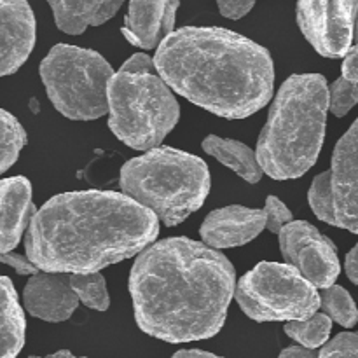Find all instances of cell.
Masks as SVG:
<instances>
[{
    "mask_svg": "<svg viewBox=\"0 0 358 358\" xmlns=\"http://www.w3.org/2000/svg\"><path fill=\"white\" fill-rule=\"evenodd\" d=\"M236 275L229 259L189 238L147 248L131 269L129 292L145 334L168 343L201 341L226 322Z\"/></svg>",
    "mask_w": 358,
    "mask_h": 358,
    "instance_id": "1",
    "label": "cell"
},
{
    "mask_svg": "<svg viewBox=\"0 0 358 358\" xmlns=\"http://www.w3.org/2000/svg\"><path fill=\"white\" fill-rule=\"evenodd\" d=\"M159 233L157 217L126 194L65 192L49 199L28 226L27 255L44 273L87 275L133 257Z\"/></svg>",
    "mask_w": 358,
    "mask_h": 358,
    "instance_id": "2",
    "label": "cell"
},
{
    "mask_svg": "<svg viewBox=\"0 0 358 358\" xmlns=\"http://www.w3.org/2000/svg\"><path fill=\"white\" fill-rule=\"evenodd\" d=\"M154 62L171 90L226 119L261 110L275 86L269 52L226 28H180L161 42Z\"/></svg>",
    "mask_w": 358,
    "mask_h": 358,
    "instance_id": "3",
    "label": "cell"
},
{
    "mask_svg": "<svg viewBox=\"0 0 358 358\" xmlns=\"http://www.w3.org/2000/svg\"><path fill=\"white\" fill-rule=\"evenodd\" d=\"M331 108V87L318 73L292 76L283 83L259 136L257 159L275 180L306 173L318 159Z\"/></svg>",
    "mask_w": 358,
    "mask_h": 358,
    "instance_id": "4",
    "label": "cell"
},
{
    "mask_svg": "<svg viewBox=\"0 0 358 358\" xmlns=\"http://www.w3.org/2000/svg\"><path fill=\"white\" fill-rule=\"evenodd\" d=\"M121 189L166 226L184 222L199 210L210 192L205 161L184 150L156 147L128 161L121 170Z\"/></svg>",
    "mask_w": 358,
    "mask_h": 358,
    "instance_id": "5",
    "label": "cell"
},
{
    "mask_svg": "<svg viewBox=\"0 0 358 358\" xmlns=\"http://www.w3.org/2000/svg\"><path fill=\"white\" fill-rule=\"evenodd\" d=\"M108 126L136 150H152L175 128L177 98L156 73H114L108 84Z\"/></svg>",
    "mask_w": 358,
    "mask_h": 358,
    "instance_id": "6",
    "label": "cell"
},
{
    "mask_svg": "<svg viewBox=\"0 0 358 358\" xmlns=\"http://www.w3.org/2000/svg\"><path fill=\"white\" fill-rule=\"evenodd\" d=\"M112 66L96 51L58 44L41 63L52 107L73 121H91L108 112V84Z\"/></svg>",
    "mask_w": 358,
    "mask_h": 358,
    "instance_id": "7",
    "label": "cell"
},
{
    "mask_svg": "<svg viewBox=\"0 0 358 358\" xmlns=\"http://www.w3.org/2000/svg\"><path fill=\"white\" fill-rule=\"evenodd\" d=\"M236 299L255 322H294L313 317L322 304L317 287L289 264L261 262L238 283Z\"/></svg>",
    "mask_w": 358,
    "mask_h": 358,
    "instance_id": "8",
    "label": "cell"
},
{
    "mask_svg": "<svg viewBox=\"0 0 358 358\" xmlns=\"http://www.w3.org/2000/svg\"><path fill=\"white\" fill-rule=\"evenodd\" d=\"M301 31L320 55L341 58L352 48L358 0H297Z\"/></svg>",
    "mask_w": 358,
    "mask_h": 358,
    "instance_id": "9",
    "label": "cell"
},
{
    "mask_svg": "<svg viewBox=\"0 0 358 358\" xmlns=\"http://www.w3.org/2000/svg\"><path fill=\"white\" fill-rule=\"evenodd\" d=\"M283 259L308 282L320 289L334 285L339 276V259L334 243L304 220L290 222L278 234Z\"/></svg>",
    "mask_w": 358,
    "mask_h": 358,
    "instance_id": "10",
    "label": "cell"
},
{
    "mask_svg": "<svg viewBox=\"0 0 358 358\" xmlns=\"http://www.w3.org/2000/svg\"><path fill=\"white\" fill-rule=\"evenodd\" d=\"M331 173L336 226L358 234V119L336 145Z\"/></svg>",
    "mask_w": 358,
    "mask_h": 358,
    "instance_id": "11",
    "label": "cell"
},
{
    "mask_svg": "<svg viewBox=\"0 0 358 358\" xmlns=\"http://www.w3.org/2000/svg\"><path fill=\"white\" fill-rule=\"evenodd\" d=\"M35 16L27 0H0V72L10 76L30 56Z\"/></svg>",
    "mask_w": 358,
    "mask_h": 358,
    "instance_id": "12",
    "label": "cell"
},
{
    "mask_svg": "<svg viewBox=\"0 0 358 358\" xmlns=\"http://www.w3.org/2000/svg\"><path fill=\"white\" fill-rule=\"evenodd\" d=\"M180 0H129L122 35L129 44L142 49L159 48L173 34Z\"/></svg>",
    "mask_w": 358,
    "mask_h": 358,
    "instance_id": "13",
    "label": "cell"
},
{
    "mask_svg": "<svg viewBox=\"0 0 358 358\" xmlns=\"http://www.w3.org/2000/svg\"><path fill=\"white\" fill-rule=\"evenodd\" d=\"M23 301L31 317L45 322H65L77 310L80 299L70 285L69 275L42 273L27 283Z\"/></svg>",
    "mask_w": 358,
    "mask_h": 358,
    "instance_id": "14",
    "label": "cell"
},
{
    "mask_svg": "<svg viewBox=\"0 0 358 358\" xmlns=\"http://www.w3.org/2000/svg\"><path fill=\"white\" fill-rule=\"evenodd\" d=\"M266 227L264 210L247 206H226L213 210L201 226V238L212 248H233L247 245Z\"/></svg>",
    "mask_w": 358,
    "mask_h": 358,
    "instance_id": "15",
    "label": "cell"
},
{
    "mask_svg": "<svg viewBox=\"0 0 358 358\" xmlns=\"http://www.w3.org/2000/svg\"><path fill=\"white\" fill-rule=\"evenodd\" d=\"M0 248L2 254H9L31 222V185L24 177L3 178L0 184Z\"/></svg>",
    "mask_w": 358,
    "mask_h": 358,
    "instance_id": "16",
    "label": "cell"
},
{
    "mask_svg": "<svg viewBox=\"0 0 358 358\" xmlns=\"http://www.w3.org/2000/svg\"><path fill=\"white\" fill-rule=\"evenodd\" d=\"M124 0H48L56 27L70 35H79L115 16Z\"/></svg>",
    "mask_w": 358,
    "mask_h": 358,
    "instance_id": "17",
    "label": "cell"
},
{
    "mask_svg": "<svg viewBox=\"0 0 358 358\" xmlns=\"http://www.w3.org/2000/svg\"><path fill=\"white\" fill-rule=\"evenodd\" d=\"M203 149L250 184H257L264 173L257 159V152L236 140L210 135L203 140Z\"/></svg>",
    "mask_w": 358,
    "mask_h": 358,
    "instance_id": "18",
    "label": "cell"
},
{
    "mask_svg": "<svg viewBox=\"0 0 358 358\" xmlns=\"http://www.w3.org/2000/svg\"><path fill=\"white\" fill-rule=\"evenodd\" d=\"M24 315L16 290L7 276L2 278V358H14L24 345Z\"/></svg>",
    "mask_w": 358,
    "mask_h": 358,
    "instance_id": "19",
    "label": "cell"
},
{
    "mask_svg": "<svg viewBox=\"0 0 358 358\" xmlns=\"http://www.w3.org/2000/svg\"><path fill=\"white\" fill-rule=\"evenodd\" d=\"M358 103V16L355 24V44L346 52L343 76L331 86V112L343 117Z\"/></svg>",
    "mask_w": 358,
    "mask_h": 358,
    "instance_id": "20",
    "label": "cell"
},
{
    "mask_svg": "<svg viewBox=\"0 0 358 358\" xmlns=\"http://www.w3.org/2000/svg\"><path fill=\"white\" fill-rule=\"evenodd\" d=\"M332 329V318L325 313H315L306 320L287 322L285 332L289 338L303 345L304 348L313 350L325 345Z\"/></svg>",
    "mask_w": 358,
    "mask_h": 358,
    "instance_id": "21",
    "label": "cell"
},
{
    "mask_svg": "<svg viewBox=\"0 0 358 358\" xmlns=\"http://www.w3.org/2000/svg\"><path fill=\"white\" fill-rule=\"evenodd\" d=\"M70 285L79 296L80 303L87 308H93L96 311H107L108 292L105 285V278L100 273H87V275H69Z\"/></svg>",
    "mask_w": 358,
    "mask_h": 358,
    "instance_id": "22",
    "label": "cell"
},
{
    "mask_svg": "<svg viewBox=\"0 0 358 358\" xmlns=\"http://www.w3.org/2000/svg\"><path fill=\"white\" fill-rule=\"evenodd\" d=\"M320 308L327 317H331L343 327H353L358 318V311L352 296L339 285L325 289V292L322 294Z\"/></svg>",
    "mask_w": 358,
    "mask_h": 358,
    "instance_id": "23",
    "label": "cell"
},
{
    "mask_svg": "<svg viewBox=\"0 0 358 358\" xmlns=\"http://www.w3.org/2000/svg\"><path fill=\"white\" fill-rule=\"evenodd\" d=\"M311 210L315 215L324 222L336 226V210H334V191H332V173L318 175L311 184L310 192H308Z\"/></svg>",
    "mask_w": 358,
    "mask_h": 358,
    "instance_id": "24",
    "label": "cell"
},
{
    "mask_svg": "<svg viewBox=\"0 0 358 358\" xmlns=\"http://www.w3.org/2000/svg\"><path fill=\"white\" fill-rule=\"evenodd\" d=\"M27 143V133L14 115L2 110V164L0 170L7 171L17 159V154Z\"/></svg>",
    "mask_w": 358,
    "mask_h": 358,
    "instance_id": "25",
    "label": "cell"
},
{
    "mask_svg": "<svg viewBox=\"0 0 358 358\" xmlns=\"http://www.w3.org/2000/svg\"><path fill=\"white\" fill-rule=\"evenodd\" d=\"M318 358H358V334H339L322 350Z\"/></svg>",
    "mask_w": 358,
    "mask_h": 358,
    "instance_id": "26",
    "label": "cell"
},
{
    "mask_svg": "<svg viewBox=\"0 0 358 358\" xmlns=\"http://www.w3.org/2000/svg\"><path fill=\"white\" fill-rule=\"evenodd\" d=\"M266 227H268L271 233L280 234L285 226H289L292 220V213L290 210L280 201L276 196H269L268 201H266Z\"/></svg>",
    "mask_w": 358,
    "mask_h": 358,
    "instance_id": "27",
    "label": "cell"
},
{
    "mask_svg": "<svg viewBox=\"0 0 358 358\" xmlns=\"http://www.w3.org/2000/svg\"><path fill=\"white\" fill-rule=\"evenodd\" d=\"M220 14L229 20H240L247 16L255 6V0H217Z\"/></svg>",
    "mask_w": 358,
    "mask_h": 358,
    "instance_id": "28",
    "label": "cell"
},
{
    "mask_svg": "<svg viewBox=\"0 0 358 358\" xmlns=\"http://www.w3.org/2000/svg\"><path fill=\"white\" fill-rule=\"evenodd\" d=\"M156 69V62H154L150 56L138 52V55H133L131 58L126 59V63H122L121 70L122 73H154Z\"/></svg>",
    "mask_w": 358,
    "mask_h": 358,
    "instance_id": "29",
    "label": "cell"
},
{
    "mask_svg": "<svg viewBox=\"0 0 358 358\" xmlns=\"http://www.w3.org/2000/svg\"><path fill=\"white\" fill-rule=\"evenodd\" d=\"M2 262L7 264L9 268H13L17 275H37L38 268L30 261L28 257H23V255L16 254H2Z\"/></svg>",
    "mask_w": 358,
    "mask_h": 358,
    "instance_id": "30",
    "label": "cell"
},
{
    "mask_svg": "<svg viewBox=\"0 0 358 358\" xmlns=\"http://www.w3.org/2000/svg\"><path fill=\"white\" fill-rule=\"evenodd\" d=\"M345 268H346V275H348V278L358 285V243L353 247V250L350 252L348 257H346Z\"/></svg>",
    "mask_w": 358,
    "mask_h": 358,
    "instance_id": "31",
    "label": "cell"
},
{
    "mask_svg": "<svg viewBox=\"0 0 358 358\" xmlns=\"http://www.w3.org/2000/svg\"><path fill=\"white\" fill-rule=\"evenodd\" d=\"M278 358H318L311 350L299 348V346H290V348L283 350Z\"/></svg>",
    "mask_w": 358,
    "mask_h": 358,
    "instance_id": "32",
    "label": "cell"
},
{
    "mask_svg": "<svg viewBox=\"0 0 358 358\" xmlns=\"http://www.w3.org/2000/svg\"><path fill=\"white\" fill-rule=\"evenodd\" d=\"M171 358H222V357H217L208 352H201V350H182V352L175 353Z\"/></svg>",
    "mask_w": 358,
    "mask_h": 358,
    "instance_id": "33",
    "label": "cell"
},
{
    "mask_svg": "<svg viewBox=\"0 0 358 358\" xmlns=\"http://www.w3.org/2000/svg\"><path fill=\"white\" fill-rule=\"evenodd\" d=\"M30 358H84V357H76L73 353L63 350V352H56V353H52V355H48V357H30Z\"/></svg>",
    "mask_w": 358,
    "mask_h": 358,
    "instance_id": "34",
    "label": "cell"
}]
</instances>
